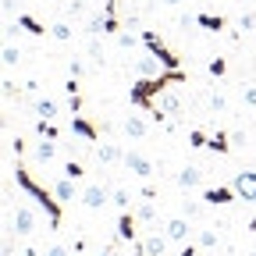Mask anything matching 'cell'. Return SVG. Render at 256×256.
Returning <instances> with one entry per match:
<instances>
[{"mask_svg":"<svg viewBox=\"0 0 256 256\" xmlns=\"http://www.w3.org/2000/svg\"><path fill=\"white\" fill-rule=\"evenodd\" d=\"M188 75L178 68V72H160V75H139L136 86L128 89V100H132V107H142L146 114H156V96H164L171 86H185Z\"/></svg>","mask_w":256,"mask_h":256,"instance_id":"cell-1","label":"cell"},{"mask_svg":"<svg viewBox=\"0 0 256 256\" xmlns=\"http://www.w3.org/2000/svg\"><path fill=\"white\" fill-rule=\"evenodd\" d=\"M14 182H18V188L25 192L28 200H36L43 210H46V220H50V232H57L60 228V217H64V203L54 196V188H43L36 178H32V171L22 164V156H18V168H14Z\"/></svg>","mask_w":256,"mask_h":256,"instance_id":"cell-2","label":"cell"},{"mask_svg":"<svg viewBox=\"0 0 256 256\" xmlns=\"http://www.w3.org/2000/svg\"><path fill=\"white\" fill-rule=\"evenodd\" d=\"M142 43H146V50H150V54H153L160 64H164L168 72H178V68H182V57H178V54H174V50H171L164 40H160L153 28H142Z\"/></svg>","mask_w":256,"mask_h":256,"instance_id":"cell-3","label":"cell"},{"mask_svg":"<svg viewBox=\"0 0 256 256\" xmlns=\"http://www.w3.org/2000/svg\"><path fill=\"white\" fill-rule=\"evenodd\" d=\"M235 200H238L235 185H206L203 188V203H210V206H228Z\"/></svg>","mask_w":256,"mask_h":256,"instance_id":"cell-4","label":"cell"},{"mask_svg":"<svg viewBox=\"0 0 256 256\" xmlns=\"http://www.w3.org/2000/svg\"><path fill=\"white\" fill-rule=\"evenodd\" d=\"M121 164H124L128 171H132L136 178H150V174L156 171V168H153V160H150V156H142L139 150H128V153H124V160H121Z\"/></svg>","mask_w":256,"mask_h":256,"instance_id":"cell-5","label":"cell"},{"mask_svg":"<svg viewBox=\"0 0 256 256\" xmlns=\"http://www.w3.org/2000/svg\"><path fill=\"white\" fill-rule=\"evenodd\" d=\"M168 242H171L168 235L153 232V235H146V238H139V242H132V246H136V252H139V256H164Z\"/></svg>","mask_w":256,"mask_h":256,"instance_id":"cell-6","label":"cell"},{"mask_svg":"<svg viewBox=\"0 0 256 256\" xmlns=\"http://www.w3.org/2000/svg\"><path fill=\"white\" fill-rule=\"evenodd\" d=\"M110 196H114V192H110L107 185H86V188H82V203H86L89 210H104V206L110 203Z\"/></svg>","mask_w":256,"mask_h":256,"instance_id":"cell-7","label":"cell"},{"mask_svg":"<svg viewBox=\"0 0 256 256\" xmlns=\"http://www.w3.org/2000/svg\"><path fill=\"white\" fill-rule=\"evenodd\" d=\"M232 185H235V192H238V200L256 203V171H238V174L232 178Z\"/></svg>","mask_w":256,"mask_h":256,"instance_id":"cell-8","label":"cell"},{"mask_svg":"<svg viewBox=\"0 0 256 256\" xmlns=\"http://www.w3.org/2000/svg\"><path fill=\"white\" fill-rule=\"evenodd\" d=\"M11 224H14V232L25 238V235H32V232H36V214H32L28 206H14V214H11Z\"/></svg>","mask_w":256,"mask_h":256,"instance_id":"cell-9","label":"cell"},{"mask_svg":"<svg viewBox=\"0 0 256 256\" xmlns=\"http://www.w3.org/2000/svg\"><path fill=\"white\" fill-rule=\"evenodd\" d=\"M72 132L78 139H86V142H100V128H96L89 118H82V114H72Z\"/></svg>","mask_w":256,"mask_h":256,"instance_id":"cell-10","label":"cell"},{"mask_svg":"<svg viewBox=\"0 0 256 256\" xmlns=\"http://www.w3.org/2000/svg\"><path fill=\"white\" fill-rule=\"evenodd\" d=\"M136 220H139V217H136L132 210H121V214H118V238H121V242H139Z\"/></svg>","mask_w":256,"mask_h":256,"instance_id":"cell-11","label":"cell"},{"mask_svg":"<svg viewBox=\"0 0 256 256\" xmlns=\"http://www.w3.org/2000/svg\"><path fill=\"white\" fill-rule=\"evenodd\" d=\"M188 217H171L168 224H164V235L171 238V242H188Z\"/></svg>","mask_w":256,"mask_h":256,"instance_id":"cell-12","label":"cell"},{"mask_svg":"<svg viewBox=\"0 0 256 256\" xmlns=\"http://www.w3.org/2000/svg\"><path fill=\"white\" fill-rule=\"evenodd\" d=\"M192 22H196V25H203L206 32H224V28H228V18H224V14H210V11H200Z\"/></svg>","mask_w":256,"mask_h":256,"instance_id":"cell-13","label":"cell"},{"mask_svg":"<svg viewBox=\"0 0 256 256\" xmlns=\"http://www.w3.org/2000/svg\"><path fill=\"white\" fill-rule=\"evenodd\" d=\"M96 160L100 164H118V160H124V150L118 142H104V146H96Z\"/></svg>","mask_w":256,"mask_h":256,"instance_id":"cell-14","label":"cell"},{"mask_svg":"<svg viewBox=\"0 0 256 256\" xmlns=\"http://www.w3.org/2000/svg\"><path fill=\"white\" fill-rule=\"evenodd\" d=\"M18 28H25L28 36H46V32H50V28H46L36 14H18Z\"/></svg>","mask_w":256,"mask_h":256,"instance_id":"cell-15","label":"cell"},{"mask_svg":"<svg viewBox=\"0 0 256 256\" xmlns=\"http://www.w3.org/2000/svg\"><path fill=\"white\" fill-rule=\"evenodd\" d=\"M54 196H57L60 203H72V200H75V182H72L68 174H64L60 182H54Z\"/></svg>","mask_w":256,"mask_h":256,"instance_id":"cell-16","label":"cell"},{"mask_svg":"<svg viewBox=\"0 0 256 256\" xmlns=\"http://www.w3.org/2000/svg\"><path fill=\"white\" fill-rule=\"evenodd\" d=\"M178 185H182V188L203 185V168H185V171H178Z\"/></svg>","mask_w":256,"mask_h":256,"instance_id":"cell-17","label":"cell"},{"mask_svg":"<svg viewBox=\"0 0 256 256\" xmlns=\"http://www.w3.org/2000/svg\"><path fill=\"white\" fill-rule=\"evenodd\" d=\"M206 150H214V153H232V136H228V132H214L210 142H206Z\"/></svg>","mask_w":256,"mask_h":256,"instance_id":"cell-18","label":"cell"},{"mask_svg":"<svg viewBox=\"0 0 256 256\" xmlns=\"http://www.w3.org/2000/svg\"><path fill=\"white\" fill-rule=\"evenodd\" d=\"M54 156H57V139H43V142H36V160L50 164Z\"/></svg>","mask_w":256,"mask_h":256,"instance_id":"cell-19","label":"cell"},{"mask_svg":"<svg viewBox=\"0 0 256 256\" xmlns=\"http://www.w3.org/2000/svg\"><path fill=\"white\" fill-rule=\"evenodd\" d=\"M124 132L132 136V139H142V136H146V121H142L139 114H132V118L124 121Z\"/></svg>","mask_w":256,"mask_h":256,"instance_id":"cell-20","label":"cell"},{"mask_svg":"<svg viewBox=\"0 0 256 256\" xmlns=\"http://www.w3.org/2000/svg\"><path fill=\"white\" fill-rule=\"evenodd\" d=\"M36 132H40V139H60V128L54 121H46V118L36 121Z\"/></svg>","mask_w":256,"mask_h":256,"instance_id":"cell-21","label":"cell"},{"mask_svg":"<svg viewBox=\"0 0 256 256\" xmlns=\"http://www.w3.org/2000/svg\"><path fill=\"white\" fill-rule=\"evenodd\" d=\"M196 242H200L203 249H217V242H220V235H217L214 228H200V235H196Z\"/></svg>","mask_w":256,"mask_h":256,"instance_id":"cell-22","label":"cell"},{"mask_svg":"<svg viewBox=\"0 0 256 256\" xmlns=\"http://www.w3.org/2000/svg\"><path fill=\"white\" fill-rule=\"evenodd\" d=\"M50 36H54L57 43H72V25H64V22L50 25Z\"/></svg>","mask_w":256,"mask_h":256,"instance_id":"cell-23","label":"cell"},{"mask_svg":"<svg viewBox=\"0 0 256 256\" xmlns=\"http://www.w3.org/2000/svg\"><path fill=\"white\" fill-rule=\"evenodd\" d=\"M206 142H210V136L203 132V128H192V132H188V146H192V150H203Z\"/></svg>","mask_w":256,"mask_h":256,"instance_id":"cell-24","label":"cell"},{"mask_svg":"<svg viewBox=\"0 0 256 256\" xmlns=\"http://www.w3.org/2000/svg\"><path fill=\"white\" fill-rule=\"evenodd\" d=\"M110 203H114L118 210H128V206H132V196H128V188H114V196H110Z\"/></svg>","mask_w":256,"mask_h":256,"instance_id":"cell-25","label":"cell"},{"mask_svg":"<svg viewBox=\"0 0 256 256\" xmlns=\"http://www.w3.org/2000/svg\"><path fill=\"white\" fill-rule=\"evenodd\" d=\"M36 114L46 118V121H54V118H57V104H54V100H40V104H36Z\"/></svg>","mask_w":256,"mask_h":256,"instance_id":"cell-26","label":"cell"},{"mask_svg":"<svg viewBox=\"0 0 256 256\" xmlns=\"http://www.w3.org/2000/svg\"><path fill=\"white\" fill-rule=\"evenodd\" d=\"M64 174H68L72 182H82L86 178V168L78 164V160H68V164H64Z\"/></svg>","mask_w":256,"mask_h":256,"instance_id":"cell-27","label":"cell"},{"mask_svg":"<svg viewBox=\"0 0 256 256\" xmlns=\"http://www.w3.org/2000/svg\"><path fill=\"white\" fill-rule=\"evenodd\" d=\"M200 214H203V206H200L196 200H185V203H182V217H188V220H196Z\"/></svg>","mask_w":256,"mask_h":256,"instance_id":"cell-28","label":"cell"},{"mask_svg":"<svg viewBox=\"0 0 256 256\" xmlns=\"http://www.w3.org/2000/svg\"><path fill=\"white\" fill-rule=\"evenodd\" d=\"M206 72H210L214 78H220V75H228V60H224V57H217V60H210V64H206Z\"/></svg>","mask_w":256,"mask_h":256,"instance_id":"cell-29","label":"cell"},{"mask_svg":"<svg viewBox=\"0 0 256 256\" xmlns=\"http://www.w3.org/2000/svg\"><path fill=\"white\" fill-rule=\"evenodd\" d=\"M136 217H139V220H153V217H156V210H153V200H146V203L136 210Z\"/></svg>","mask_w":256,"mask_h":256,"instance_id":"cell-30","label":"cell"},{"mask_svg":"<svg viewBox=\"0 0 256 256\" xmlns=\"http://www.w3.org/2000/svg\"><path fill=\"white\" fill-rule=\"evenodd\" d=\"M118 46L121 50H136V36L132 32H118Z\"/></svg>","mask_w":256,"mask_h":256,"instance_id":"cell-31","label":"cell"},{"mask_svg":"<svg viewBox=\"0 0 256 256\" xmlns=\"http://www.w3.org/2000/svg\"><path fill=\"white\" fill-rule=\"evenodd\" d=\"M18 57H22V54H18L11 43H4V64H8V68H11V64H18Z\"/></svg>","mask_w":256,"mask_h":256,"instance_id":"cell-32","label":"cell"},{"mask_svg":"<svg viewBox=\"0 0 256 256\" xmlns=\"http://www.w3.org/2000/svg\"><path fill=\"white\" fill-rule=\"evenodd\" d=\"M200 249H203V246H200V242H185V246H182V252H178V256H200Z\"/></svg>","mask_w":256,"mask_h":256,"instance_id":"cell-33","label":"cell"},{"mask_svg":"<svg viewBox=\"0 0 256 256\" xmlns=\"http://www.w3.org/2000/svg\"><path fill=\"white\" fill-rule=\"evenodd\" d=\"M238 25H242V28H256V11H246V14L238 18Z\"/></svg>","mask_w":256,"mask_h":256,"instance_id":"cell-34","label":"cell"},{"mask_svg":"<svg viewBox=\"0 0 256 256\" xmlns=\"http://www.w3.org/2000/svg\"><path fill=\"white\" fill-rule=\"evenodd\" d=\"M242 100H246L249 107H256V86H246V89H242Z\"/></svg>","mask_w":256,"mask_h":256,"instance_id":"cell-35","label":"cell"},{"mask_svg":"<svg viewBox=\"0 0 256 256\" xmlns=\"http://www.w3.org/2000/svg\"><path fill=\"white\" fill-rule=\"evenodd\" d=\"M210 107H214V110H224V107H228V100H224L220 92H214V96H210Z\"/></svg>","mask_w":256,"mask_h":256,"instance_id":"cell-36","label":"cell"},{"mask_svg":"<svg viewBox=\"0 0 256 256\" xmlns=\"http://www.w3.org/2000/svg\"><path fill=\"white\" fill-rule=\"evenodd\" d=\"M4 96H8V100H14V96H18V86H14L11 78H4Z\"/></svg>","mask_w":256,"mask_h":256,"instance_id":"cell-37","label":"cell"},{"mask_svg":"<svg viewBox=\"0 0 256 256\" xmlns=\"http://www.w3.org/2000/svg\"><path fill=\"white\" fill-rule=\"evenodd\" d=\"M86 75V64L82 60H72V78H82Z\"/></svg>","mask_w":256,"mask_h":256,"instance_id":"cell-38","label":"cell"},{"mask_svg":"<svg viewBox=\"0 0 256 256\" xmlns=\"http://www.w3.org/2000/svg\"><path fill=\"white\" fill-rule=\"evenodd\" d=\"M46 256H68V249H64V246H50Z\"/></svg>","mask_w":256,"mask_h":256,"instance_id":"cell-39","label":"cell"},{"mask_svg":"<svg viewBox=\"0 0 256 256\" xmlns=\"http://www.w3.org/2000/svg\"><path fill=\"white\" fill-rule=\"evenodd\" d=\"M118 246H121V238H118V242H110V246H107L100 256H118Z\"/></svg>","mask_w":256,"mask_h":256,"instance_id":"cell-40","label":"cell"},{"mask_svg":"<svg viewBox=\"0 0 256 256\" xmlns=\"http://www.w3.org/2000/svg\"><path fill=\"white\" fill-rule=\"evenodd\" d=\"M249 235H256V217H252V220H249Z\"/></svg>","mask_w":256,"mask_h":256,"instance_id":"cell-41","label":"cell"},{"mask_svg":"<svg viewBox=\"0 0 256 256\" xmlns=\"http://www.w3.org/2000/svg\"><path fill=\"white\" fill-rule=\"evenodd\" d=\"M164 4H168V8H174V4H182V0H164Z\"/></svg>","mask_w":256,"mask_h":256,"instance_id":"cell-42","label":"cell"}]
</instances>
